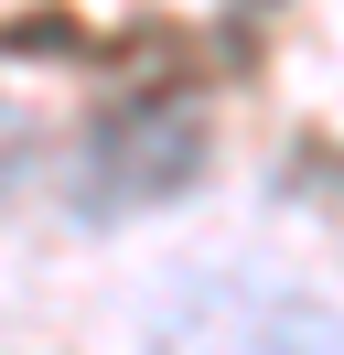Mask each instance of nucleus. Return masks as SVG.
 <instances>
[{
  "label": "nucleus",
  "mask_w": 344,
  "mask_h": 355,
  "mask_svg": "<svg viewBox=\"0 0 344 355\" xmlns=\"http://www.w3.org/2000/svg\"><path fill=\"white\" fill-rule=\"evenodd\" d=\"M194 173H205V108L194 97H119V108H97L64 194H76V216L119 226L140 205H172Z\"/></svg>",
  "instance_id": "2"
},
{
  "label": "nucleus",
  "mask_w": 344,
  "mask_h": 355,
  "mask_svg": "<svg viewBox=\"0 0 344 355\" xmlns=\"http://www.w3.org/2000/svg\"><path fill=\"white\" fill-rule=\"evenodd\" d=\"M140 355H344V323L301 280H269V269H194V280L150 312Z\"/></svg>",
  "instance_id": "1"
}]
</instances>
